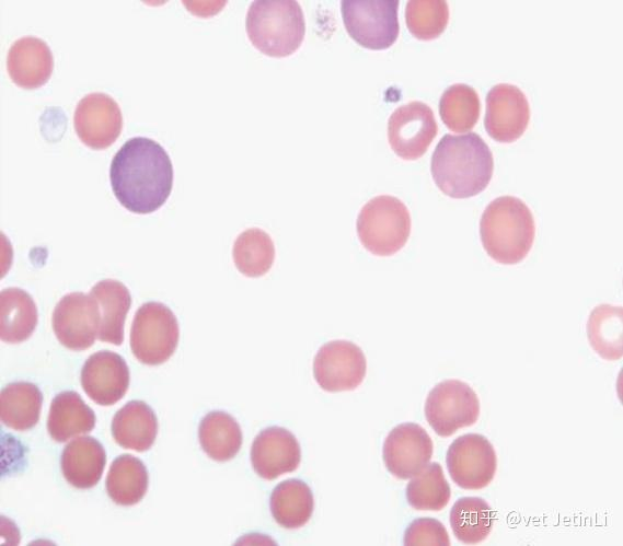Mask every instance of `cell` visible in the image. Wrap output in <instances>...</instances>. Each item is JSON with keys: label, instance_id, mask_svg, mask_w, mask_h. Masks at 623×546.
<instances>
[{"label": "cell", "instance_id": "5bb4252c", "mask_svg": "<svg viewBox=\"0 0 623 546\" xmlns=\"http://www.w3.org/2000/svg\"><path fill=\"white\" fill-rule=\"evenodd\" d=\"M73 126L78 138L89 148L102 150L113 144L122 131V112L109 95L89 93L77 104Z\"/></svg>", "mask_w": 623, "mask_h": 546}, {"label": "cell", "instance_id": "2e32d148", "mask_svg": "<svg viewBox=\"0 0 623 546\" xmlns=\"http://www.w3.org/2000/svg\"><path fill=\"white\" fill-rule=\"evenodd\" d=\"M81 385L96 404L114 405L129 386V369L125 359L109 350L94 352L82 367Z\"/></svg>", "mask_w": 623, "mask_h": 546}, {"label": "cell", "instance_id": "5b68a950", "mask_svg": "<svg viewBox=\"0 0 623 546\" xmlns=\"http://www.w3.org/2000/svg\"><path fill=\"white\" fill-rule=\"evenodd\" d=\"M411 216L399 198L380 195L367 201L356 221L361 245L376 256H391L406 244L411 234Z\"/></svg>", "mask_w": 623, "mask_h": 546}, {"label": "cell", "instance_id": "d6986e66", "mask_svg": "<svg viewBox=\"0 0 623 546\" xmlns=\"http://www.w3.org/2000/svg\"><path fill=\"white\" fill-rule=\"evenodd\" d=\"M105 464V450L93 437L71 440L61 453L62 475L71 486L79 489L95 486L102 477Z\"/></svg>", "mask_w": 623, "mask_h": 546}, {"label": "cell", "instance_id": "7a4b0ae2", "mask_svg": "<svg viewBox=\"0 0 623 546\" xmlns=\"http://www.w3.org/2000/svg\"><path fill=\"white\" fill-rule=\"evenodd\" d=\"M493 171V153L476 132L445 135L431 155L434 182L451 198L478 195L489 184Z\"/></svg>", "mask_w": 623, "mask_h": 546}, {"label": "cell", "instance_id": "7402d4cb", "mask_svg": "<svg viewBox=\"0 0 623 546\" xmlns=\"http://www.w3.org/2000/svg\"><path fill=\"white\" fill-rule=\"evenodd\" d=\"M95 426V414L73 391L57 394L50 404L47 430L57 442L89 433Z\"/></svg>", "mask_w": 623, "mask_h": 546}, {"label": "cell", "instance_id": "f1b7e54d", "mask_svg": "<svg viewBox=\"0 0 623 546\" xmlns=\"http://www.w3.org/2000/svg\"><path fill=\"white\" fill-rule=\"evenodd\" d=\"M494 520L493 509L480 497L459 498L450 510L452 532L464 544H477L486 539Z\"/></svg>", "mask_w": 623, "mask_h": 546}, {"label": "cell", "instance_id": "ba28073f", "mask_svg": "<svg viewBox=\"0 0 623 546\" xmlns=\"http://www.w3.org/2000/svg\"><path fill=\"white\" fill-rule=\"evenodd\" d=\"M480 416V400L465 382L446 380L436 384L425 402V417L440 437H450L474 425Z\"/></svg>", "mask_w": 623, "mask_h": 546}, {"label": "cell", "instance_id": "9c48e42d", "mask_svg": "<svg viewBox=\"0 0 623 546\" xmlns=\"http://www.w3.org/2000/svg\"><path fill=\"white\" fill-rule=\"evenodd\" d=\"M446 463L454 484L468 490L488 486L497 468V457L492 443L477 433L458 437L448 448Z\"/></svg>", "mask_w": 623, "mask_h": 546}, {"label": "cell", "instance_id": "8992f818", "mask_svg": "<svg viewBox=\"0 0 623 546\" xmlns=\"http://www.w3.org/2000/svg\"><path fill=\"white\" fill-rule=\"evenodd\" d=\"M178 338L177 318L165 304L147 302L136 311L130 348L141 363L158 365L165 362L175 351Z\"/></svg>", "mask_w": 623, "mask_h": 546}, {"label": "cell", "instance_id": "7c38bea8", "mask_svg": "<svg viewBox=\"0 0 623 546\" xmlns=\"http://www.w3.org/2000/svg\"><path fill=\"white\" fill-rule=\"evenodd\" d=\"M438 131L432 109L414 101L397 107L388 120V140L403 160H417L428 150Z\"/></svg>", "mask_w": 623, "mask_h": 546}, {"label": "cell", "instance_id": "ac0fdd59", "mask_svg": "<svg viewBox=\"0 0 623 546\" xmlns=\"http://www.w3.org/2000/svg\"><path fill=\"white\" fill-rule=\"evenodd\" d=\"M53 69L51 51L48 45L37 37H21L8 51V73L22 89L34 90L43 86L49 80Z\"/></svg>", "mask_w": 623, "mask_h": 546}, {"label": "cell", "instance_id": "52a82bcc", "mask_svg": "<svg viewBox=\"0 0 623 546\" xmlns=\"http://www.w3.org/2000/svg\"><path fill=\"white\" fill-rule=\"evenodd\" d=\"M397 0H344L341 12L349 36L360 46L383 50L397 39Z\"/></svg>", "mask_w": 623, "mask_h": 546}, {"label": "cell", "instance_id": "603a6c76", "mask_svg": "<svg viewBox=\"0 0 623 546\" xmlns=\"http://www.w3.org/2000/svg\"><path fill=\"white\" fill-rule=\"evenodd\" d=\"M269 508L275 521L293 530L303 526L312 516L314 499L311 488L302 480L289 478L272 491Z\"/></svg>", "mask_w": 623, "mask_h": 546}, {"label": "cell", "instance_id": "e0dca14e", "mask_svg": "<svg viewBox=\"0 0 623 546\" xmlns=\"http://www.w3.org/2000/svg\"><path fill=\"white\" fill-rule=\"evenodd\" d=\"M300 461V444L289 430L272 426L254 438L251 462L259 477L273 480L285 473L296 471Z\"/></svg>", "mask_w": 623, "mask_h": 546}, {"label": "cell", "instance_id": "6da1fadb", "mask_svg": "<svg viewBox=\"0 0 623 546\" xmlns=\"http://www.w3.org/2000/svg\"><path fill=\"white\" fill-rule=\"evenodd\" d=\"M112 190L130 212L147 214L169 198L173 166L163 147L146 137L127 140L114 155L109 167Z\"/></svg>", "mask_w": 623, "mask_h": 546}, {"label": "cell", "instance_id": "ffe728a7", "mask_svg": "<svg viewBox=\"0 0 623 546\" xmlns=\"http://www.w3.org/2000/svg\"><path fill=\"white\" fill-rule=\"evenodd\" d=\"M158 428L152 408L142 400H130L114 415L111 431L120 446L143 452L152 446Z\"/></svg>", "mask_w": 623, "mask_h": 546}, {"label": "cell", "instance_id": "44dd1931", "mask_svg": "<svg viewBox=\"0 0 623 546\" xmlns=\"http://www.w3.org/2000/svg\"><path fill=\"white\" fill-rule=\"evenodd\" d=\"M96 300L101 322L97 339L119 346L124 341V325L131 297L124 283L115 279L99 281L90 291Z\"/></svg>", "mask_w": 623, "mask_h": 546}, {"label": "cell", "instance_id": "836d02e7", "mask_svg": "<svg viewBox=\"0 0 623 546\" xmlns=\"http://www.w3.org/2000/svg\"><path fill=\"white\" fill-rule=\"evenodd\" d=\"M405 545H450L445 525L432 518L415 519L405 530Z\"/></svg>", "mask_w": 623, "mask_h": 546}, {"label": "cell", "instance_id": "9a60e30c", "mask_svg": "<svg viewBox=\"0 0 623 546\" xmlns=\"http://www.w3.org/2000/svg\"><path fill=\"white\" fill-rule=\"evenodd\" d=\"M529 120V102L518 86L500 83L489 90L484 125L492 139L503 143L514 142L524 133Z\"/></svg>", "mask_w": 623, "mask_h": 546}, {"label": "cell", "instance_id": "3957f363", "mask_svg": "<svg viewBox=\"0 0 623 546\" xmlns=\"http://www.w3.org/2000/svg\"><path fill=\"white\" fill-rule=\"evenodd\" d=\"M482 245L487 255L503 265L520 263L530 252L535 223L529 207L514 196L492 200L480 221Z\"/></svg>", "mask_w": 623, "mask_h": 546}, {"label": "cell", "instance_id": "f546056e", "mask_svg": "<svg viewBox=\"0 0 623 546\" xmlns=\"http://www.w3.org/2000/svg\"><path fill=\"white\" fill-rule=\"evenodd\" d=\"M275 245L269 234L250 228L238 235L232 248L236 269L250 278L266 275L275 260Z\"/></svg>", "mask_w": 623, "mask_h": 546}, {"label": "cell", "instance_id": "484cf974", "mask_svg": "<svg viewBox=\"0 0 623 546\" xmlns=\"http://www.w3.org/2000/svg\"><path fill=\"white\" fill-rule=\"evenodd\" d=\"M43 395L31 382H13L0 394V418L7 427L24 431L33 428L41 415Z\"/></svg>", "mask_w": 623, "mask_h": 546}, {"label": "cell", "instance_id": "d4e9b609", "mask_svg": "<svg viewBox=\"0 0 623 546\" xmlns=\"http://www.w3.org/2000/svg\"><path fill=\"white\" fill-rule=\"evenodd\" d=\"M198 439L204 452L212 460L233 458L242 445V431L228 413L214 410L204 416L198 427Z\"/></svg>", "mask_w": 623, "mask_h": 546}, {"label": "cell", "instance_id": "1f68e13d", "mask_svg": "<svg viewBox=\"0 0 623 546\" xmlns=\"http://www.w3.org/2000/svg\"><path fill=\"white\" fill-rule=\"evenodd\" d=\"M406 500L416 510L440 511L451 497L450 486L439 463L426 465L406 486Z\"/></svg>", "mask_w": 623, "mask_h": 546}, {"label": "cell", "instance_id": "d6a6232c", "mask_svg": "<svg viewBox=\"0 0 623 546\" xmlns=\"http://www.w3.org/2000/svg\"><path fill=\"white\" fill-rule=\"evenodd\" d=\"M405 22L411 34L417 39H435L448 25V4L442 0H411L405 9Z\"/></svg>", "mask_w": 623, "mask_h": 546}, {"label": "cell", "instance_id": "83f0119b", "mask_svg": "<svg viewBox=\"0 0 623 546\" xmlns=\"http://www.w3.org/2000/svg\"><path fill=\"white\" fill-rule=\"evenodd\" d=\"M622 306L597 305L588 317L587 337L591 348L605 360H619L623 356Z\"/></svg>", "mask_w": 623, "mask_h": 546}, {"label": "cell", "instance_id": "277c9868", "mask_svg": "<svg viewBox=\"0 0 623 546\" xmlns=\"http://www.w3.org/2000/svg\"><path fill=\"white\" fill-rule=\"evenodd\" d=\"M245 30L252 45L269 57L292 55L305 34L302 9L293 0H257L247 11Z\"/></svg>", "mask_w": 623, "mask_h": 546}, {"label": "cell", "instance_id": "4316f807", "mask_svg": "<svg viewBox=\"0 0 623 546\" xmlns=\"http://www.w3.org/2000/svg\"><path fill=\"white\" fill-rule=\"evenodd\" d=\"M148 483L149 476L143 462L131 454H122L112 462L105 487L116 504L132 506L141 501Z\"/></svg>", "mask_w": 623, "mask_h": 546}, {"label": "cell", "instance_id": "8fae6325", "mask_svg": "<svg viewBox=\"0 0 623 546\" xmlns=\"http://www.w3.org/2000/svg\"><path fill=\"white\" fill-rule=\"evenodd\" d=\"M101 312L91 294L71 292L64 295L53 312V329L59 342L80 351L90 348L97 338Z\"/></svg>", "mask_w": 623, "mask_h": 546}, {"label": "cell", "instance_id": "30bf717a", "mask_svg": "<svg viewBox=\"0 0 623 546\" xmlns=\"http://www.w3.org/2000/svg\"><path fill=\"white\" fill-rule=\"evenodd\" d=\"M367 361L353 341L336 339L319 348L313 360V376L326 392L356 390L364 381Z\"/></svg>", "mask_w": 623, "mask_h": 546}, {"label": "cell", "instance_id": "4fadbf2b", "mask_svg": "<svg viewBox=\"0 0 623 546\" xmlns=\"http://www.w3.org/2000/svg\"><path fill=\"white\" fill-rule=\"evenodd\" d=\"M432 452L434 444L428 432L417 423L404 422L387 435L382 457L394 477L408 479L429 463Z\"/></svg>", "mask_w": 623, "mask_h": 546}, {"label": "cell", "instance_id": "4dcf8cb0", "mask_svg": "<svg viewBox=\"0 0 623 546\" xmlns=\"http://www.w3.org/2000/svg\"><path fill=\"white\" fill-rule=\"evenodd\" d=\"M481 103L476 91L464 83L450 85L439 101V114L446 127L453 132L470 131L480 117Z\"/></svg>", "mask_w": 623, "mask_h": 546}, {"label": "cell", "instance_id": "cb8c5ba5", "mask_svg": "<svg viewBox=\"0 0 623 546\" xmlns=\"http://www.w3.org/2000/svg\"><path fill=\"white\" fill-rule=\"evenodd\" d=\"M37 307L32 297L20 288L0 292V337L18 344L26 340L37 325Z\"/></svg>", "mask_w": 623, "mask_h": 546}]
</instances>
